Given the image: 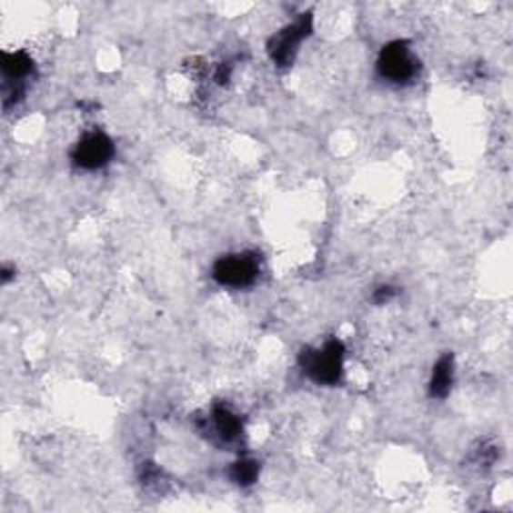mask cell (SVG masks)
Returning a JSON list of instances; mask_svg holds the SVG:
<instances>
[{
  "label": "cell",
  "instance_id": "obj_7",
  "mask_svg": "<svg viewBox=\"0 0 513 513\" xmlns=\"http://www.w3.org/2000/svg\"><path fill=\"white\" fill-rule=\"evenodd\" d=\"M211 421H213L216 436H219L225 443H231L241 438L243 423L239 416L233 413L226 406H215L211 413Z\"/></svg>",
  "mask_w": 513,
  "mask_h": 513
},
{
  "label": "cell",
  "instance_id": "obj_1",
  "mask_svg": "<svg viewBox=\"0 0 513 513\" xmlns=\"http://www.w3.org/2000/svg\"><path fill=\"white\" fill-rule=\"evenodd\" d=\"M345 347L339 339H329L323 347H307L299 355V363L307 377L319 385H335L343 373Z\"/></svg>",
  "mask_w": 513,
  "mask_h": 513
},
{
  "label": "cell",
  "instance_id": "obj_5",
  "mask_svg": "<svg viewBox=\"0 0 513 513\" xmlns=\"http://www.w3.org/2000/svg\"><path fill=\"white\" fill-rule=\"evenodd\" d=\"M115 156V145L108 136L101 131L85 135L81 141L76 143L73 151V161L81 169H101Z\"/></svg>",
  "mask_w": 513,
  "mask_h": 513
},
{
  "label": "cell",
  "instance_id": "obj_9",
  "mask_svg": "<svg viewBox=\"0 0 513 513\" xmlns=\"http://www.w3.org/2000/svg\"><path fill=\"white\" fill-rule=\"evenodd\" d=\"M229 478L241 488L253 486L256 478H259V463H256L255 459L235 461L229 469Z\"/></svg>",
  "mask_w": 513,
  "mask_h": 513
},
{
  "label": "cell",
  "instance_id": "obj_3",
  "mask_svg": "<svg viewBox=\"0 0 513 513\" xmlns=\"http://www.w3.org/2000/svg\"><path fill=\"white\" fill-rule=\"evenodd\" d=\"M311 31H313V18L309 13L301 15L293 25L281 28V31L271 36L267 43L271 61L281 68L291 66L295 56H297L299 45L311 35Z\"/></svg>",
  "mask_w": 513,
  "mask_h": 513
},
{
  "label": "cell",
  "instance_id": "obj_6",
  "mask_svg": "<svg viewBox=\"0 0 513 513\" xmlns=\"http://www.w3.org/2000/svg\"><path fill=\"white\" fill-rule=\"evenodd\" d=\"M453 373H456V361H453V355L446 353L443 357L436 363L431 373L429 381V396L436 399H446L451 391L453 385Z\"/></svg>",
  "mask_w": 513,
  "mask_h": 513
},
{
  "label": "cell",
  "instance_id": "obj_4",
  "mask_svg": "<svg viewBox=\"0 0 513 513\" xmlns=\"http://www.w3.org/2000/svg\"><path fill=\"white\" fill-rule=\"evenodd\" d=\"M259 275V259L253 253L221 256L213 267V279L223 287H246Z\"/></svg>",
  "mask_w": 513,
  "mask_h": 513
},
{
  "label": "cell",
  "instance_id": "obj_8",
  "mask_svg": "<svg viewBox=\"0 0 513 513\" xmlns=\"http://www.w3.org/2000/svg\"><path fill=\"white\" fill-rule=\"evenodd\" d=\"M3 71L6 78L21 83L23 78H26L33 73V58L23 51L5 53L3 55Z\"/></svg>",
  "mask_w": 513,
  "mask_h": 513
},
{
  "label": "cell",
  "instance_id": "obj_2",
  "mask_svg": "<svg viewBox=\"0 0 513 513\" xmlns=\"http://www.w3.org/2000/svg\"><path fill=\"white\" fill-rule=\"evenodd\" d=\"M419 63L413 56L407 41H393L385 45L377 58V71L391 83H409L417 76Z\"/></svg>",
  "mask_w": 513,
  "mask_h": 513
},
{
  "label": "cell",
  "instance_id": "obj_10",
  "mask_svg": "<svg viewBox=\"0 0 513 513\" xmlns=\"http://www.w3.org/2000/svg\"><path fill=\"white\" fill-rule=\"evenodd\" d=\"M397 295V289L391 287V285H381V287L375 289L373 293V303L383 305V303H389L393 297Z\"/></svg>",
  "mask_w": 513,
  "mask_h": 513
}]
</instances>
